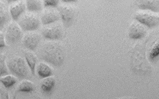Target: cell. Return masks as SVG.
<instances>
[{"label":"cell","instance_id":"cell-1","mask_svg":"<svg viewBox=\"0 0 159 99\" xmlns=\"http://www.w3.org/2000/svg\"><path fill=\"white\" fill-rule=\"evenodd\" d=\"M42 59L56 66H59L65 60V52L61 44L55 42L46 43L41 51Z\"/></svg>","mask_w":159,"mask_h":99},{"label":"cell","instance_id":"cell-2","mask_svg":"<svg viewBox=\"0 0 159 99\" xmlns=\"http://www.w3.org/2000/svg\"><path fill=\"white\" fill-rule=\"evenodd\" d=\"M158 13L146 10H139L135 14V19L144 25L153 28L159 24Z\"/></svg>","mask_w":159,"mask_h":99},{"label":"cell","instance_id":"cell-3","mask_svg":"<svg viewBox=\"0 0 159 99\" xmlns=\"http://www.w3.org/2000/svg\"><path fill=\"white\" fill-rule=\"evenodd\" d=\"M9 70L19 78H25L28 74V66L25 61L20 57L11 58L7 63Z\"/></svg>","mask_w":159,"mask_h":99},{"label":"cell","instance_id":"cell-4","mask_svg":"<svg viewBox=\"0 0 159 99\" xmlns=\"http://www.w3.org/2000/svg\"><path fill=\"white\" fill-rule=\"evenodd\" d=\"M20 18L18 24L20 28L25 31L36 30L39 27V19L33 12L25 13Z\"/></svg>","mask_w":159,"mask_h":99},{"label":"cell","instance_id":"cell-5","mask_svg":"<svg viewBox=\"0 0 159 99\" xmlns=\"http://www.w3.org/2000/svg\"><path fill=\"white\" fill-rule=\"evenodd\" d=\"M58 11L63 22L68 24L75 19L76 8L71 3H63L58 7Z\"/></svg>","mask_w":159,"mask_h":99},{"label":"cell","instance_id":"cell-6","mask_svg":"<svg viewBox=\"0 0 159 99\" xmlns=\"http://www.w3.org/2000/svg\"><path fill=\"white\" fill-rule=\"evenodd\" d=\"M22 37V32L20 26L15 22H11L6 29L5 38L9 43H16Z\"/></svg>","mask_w":159,"mask_h":99},{"label":"cell","instance_id":"cell-7","mask_svg":"<svg viewBox=\"0 0 159 99\" xmlns=\"http://www.w3.org/2000/svg\"><path fill=\"white\" fill-rule=\"evenodd\" d=\"M43 30V35L44 38L51 40H57L62 37L63 29L62 26L58 23H55L47 25Z\"/></svg>","mask_w":159,"mask_h":99},{"label":"cell","instance_id":"cell-8","mask_svg":"<svg viewBox=\"0 0 159 99\" xmlns=\"http://www.w3.org/2000/svg\"><path fill=\"white\" fill-rule=\"evenodd\" d=\"M60 18L58 10L53 7H48L42 11L41 19L42 23L44 25L54 23L59 20Z\"/></svg>","mask_w":159,"mask_h":99},{"label":"cell","instance_id":"cell-9","mask_svg":"<svg viewBox=\"0 0 159 99\" xmlns=\"http://www.w3.org/2000/svg\"><path fill=\"white\" fill-rule=\"evenodd\" d=\"M146 34V29L144 25L138 21L133 23L129 27L128 34L132 39H141Z\"/></svg>","mask_w":159,"mask_h":99},{"label":"cell","instance_id":"cell-10","mask_svg":"<svg viewBox=\"0 0 159 99\" xmlns=\"http://www.w3.org/2000/svg\"><path fill=\"white\" fill-rule=\"evenodd\" d=\"M135 4L139 10H146L159 13V0H135Z\"/></svg>","mask_w":159,"mask_h":99},{"label":"cell","instance_id":"cell-11","mask_svg":"<svg viewBox=\"0 0 159 99\" xmlns=\"http://www.w3.org/2000/svg\"><path fill=\"white\" fill-rule=\"evenodd\" d=\"M25 8L26 5L25 2L24 0H19L12 3L10 7L9 11L13 20H18L24 13Z\"/></svg>","mask_w":159,"mask_h":99},{"label":"cell","instance_id":"cell-12","mask_svg":"<svg viewBox=\"0 0 159 99\" xmlns=\"http://www.w3.org/2000/svg\"><path fill=\"white\" fill-rule=\"evenodd\" d=\"M41 39L40 35L37 33H28L23 37V43L28 49L34 50L37 47Z\"/></svg>","mask_w":159,"mask_h":99},{"label":"cell","instance_id":"cell-13","mask_svg":"<svg viewBox=\"0 0 159 99\" xmlns=\"http://www.w3.org/2000/svg\"><path fill=\"white\" fill-rule=\"evenodd\" d=\"M9 10L4 2L0 1V29L3 28L10 19Z\"/></svg>","mask_w":159,"mask_h":99},{"label":"cell","instance_id":"cell-14","mask_svg":"<svg viewBox=\"0 0 159 99\" xmlns=\"http://www.w3.org/2000/svg\"><path fill=\"white\" fill-rule=\"evenodd\" d=\"M26 8L30 12H38L43 10V0H25Z\"/></svg>","mask_w":159,"mask_h":99},{"label":"cell","instance_id":"cell-15","mask_svg":"<svg viewBox=\"0 0 159 99\" xmlns=\"http://www.w3.org/2000/svg\"><path fill=\"white\" fill-rule=\"evenodd\" d=\"M37 72L40 77L45 78L51 76L52 74V70L48 65L41 63L37 67Z\"/></svg>","mask_w":159,"mask_h":99},{"label":"cell","instance_id":"cell-16","mask_svg":"<svg viewBox=\"0 0 159 99\" xmlns=\"http://www.w3.org/2000/svg\"><path fill=\"white\" fill-rule=\"evenodd\" d=\"M56 80L52 77H48L44 78L41 83L42 90L46 93H49L54 88Z\"/></svg>","mask_w":159,"mask_h":99},{"label":"cell","instance_id":"cell-17","mask_svg":"<svg viewBox=\"0 0 159 99\" xmlns=\"http://www.w3.org/2000/svg\"><path fill=\"white\" fill-rule=\"evenodd\" d=\"M25 60L29 66L30 70L33 75H35V67L37 62V58L34 53L30 52H27L25 54Z\"/></svg>","mask_w":159,"mask_h":99},{"label":"cell","instance_id":"cell-18","mask_svg":"<svg viewBox=\"0 0 159 99\" xmlns=\"http://www.w3.org/2000/svg\"><path fill=\"white\" fill-rule=\"evenodd\" d=\"M34 85L32 82L29 80L23 81L18 86V91L22 92H31L34 90Z\"/></svg>","mask_w":159,"mask_h":99},{"label":"cell","instance_id":"cell-19","mask_svg":"<svg viewBox=\"0 0 159 99\" xmlns=\"http://www.w3.org/2000/svg\"><path fill=\"white\" fill-rule=\"evenodd\" d=\"M0 82L6 88H10L16 82V79L13 75H7L3 77L0 79Z\"/></svg>","mask_w":159,"mask_h":99},{"label":"cell","instance_id":"cell-20","mask_svg":"<svg viewBox=\"0 0 159 99\" xmlns=\"http://www.w3.org/2000/svg\"><path fill=\"white\" fill-rule=\"evenodd\" d=\"M6 55L3 53H0V77L8 74L7 67L6 64Z\"/></svg>","mask_w":159,"mask_h":99},{"label":"cell","instance_id":"cell-21","mask_svg":"<svg viewBox=\"0 0 159 99\" xmlns=\"http://www.w3.org/2000/svg\"><path fill=\"white\" fill-rule=\"evenodd\" d=\"M159 43L157 42L153 47L152 48L149 54V58L151 60H154L159 56Z\"/></svg>","mask_w":159,"mask_h":99},{"label":"cell","instance_id":"cell-22","mask_svg":"<svg viewBox=\"0 0 159 99\" xmlns=\"http://www.w3.org/2000/svg\"><path fill=\"white\" fill-rule=\"evenodd\" d=\"M43 5L46 7H55L58 5L59 0H43Z\"/></svg>","mask_w":159,"mask_h":99},{"label":"cell","instance_id":"cell-23","mask_svg":"<svg viewBox=\"0 0 159 99\" xmlns=\"http://www.w3.org/2000/svg\"><path fill=\"white\" fill-rule=\"evenodd\" d=\"M6 47L5 42V37L3 33L0 31V48Z\"/></svg>","mask_w":159,"mask_h":99},{"label":"cell","instance_id":"cell-24","mask_svg":"<svg viewBox=\"0 0 159 99\" xmlns=\"http://www.w3.org/2000/svg\"><path fill=\"white\" fill-rule=\"evenodd\" d=\"M63 3H72L76 1L77 0H61Z\"/></svg>","mask_w":159,"mask_h":99},{"label":"cell","instance_id":"cell-25","mask_svg":"<svg viewBox=\"0 0 159 99\" xmlns=\"http://www.w3.org/2000/svg\"><path fill=\"white\" fill-rule=\"evenodd\" d=\"M8 3H13L15 2L18 1L19 0H6Z\"/></svg>","mask_w":159,"mask_h":99}]
</instances>
